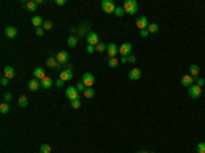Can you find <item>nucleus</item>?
<instances>
[{
	"label": "nucleus",
	"instance_id": "8",
	"mask_svg": "<svg viewBox=\"0 0 205 153\" xmlns=\"http://www.w3.org/2000/svg\"><path fill=\"white\" fill-rule=\"evenodd\" d=\"M189 96L192 98H198L201 96V88L197 85H192L189 88Z\"/></svg>",
	"mask_w": 205,
	"mask_h": 153
},
{
	"label": "nucleus",
	"instance_id": "2",
	"mask_svg": "<svg viewBox=\"0 0 205 153\" xmlns=\"http://www.w3.org/2000/svg\"><path fill=\"white\" fill-rule=\"evenodd\" d=\"M101 8H103V11L106 12V14H112V12H115V4H114V1L111 0H103L101 1Z\"/></svg>",
	"mask_w": 205,
	"mask_h": 153
},
{
	"label": "nucleus",
	"instance_id": "5",
	"mask_svg": "<svg viewBox=\"0 0 205 153\" xmlns=\"http://www.w3.org/2000/svg\"><path fill=\"white\" fill-rule=\"evenodd\" d=\"M86 43L87 45H93V47H97V44H100L99 41V34L94 33V31H90L86 36Z\"/></svg>",
	"mask_w": 205,
	"mask_h": 153
},
{
	"label": "nucleus",
	"instance_id": "40",
	"mask_svg": "<svg viewBox=\"0 0 205 153\" xmlns=\"http://www.w3.org/2000/svg\"><path fill=\"white\" fill-rule=\"evenodd\" d=\"M0 84H1V86H6V85H8V78H6V77H3V78L0 80Z\"/></svg>",
	"mask_w": 205,
	"mask_h": 153
},
{
	"label": "nucleus",
	"instance_id": "3",
	"mask_svg": "<svg viewBox=\"0 0 205 153\" xmlns=\"http://www.w3.org/2000/svg\"><path fill=\"white\" fill-rule=\"evenodd\" d=\"M94 81H96V78H94L93 74H90V73H85L83 77H82V84L86 88H92L94 85Z\"/></svg>",
	"mask_w": 205,
	"mask_h": 153
},
{
	"label": "nucleus",
	"instance_id": "4",
	"mask_svg": "<svg viewBox=\"0 0 205 153\" xmlns=\"http://www.w3.org/2000/svg\"><path fill=\"white\" fill-rule=\"evenodd\" d=\"M66 96H67V98H70V101H73V100L79 98V93H78L75 86H70V88L66 89Z\"/></svg>",
	"mask_w": 205,
	"mask_h": 153
},
{
	"label": "nucleus",
	"instance_id": "45",
	"mask_svg": "<svg viewBox=\"0 0 205 153\" xmlns=\"http://www.w3.org/2000/svg\"><path fill=\"white\" fill-rule=\"evenodd\" d=\"M120 61H122V63H127V61H129V57H127V56H123V57L120 59Z\"/></svg>",
	"mask_w": 205,
	"mask_h": 153
},
{
	"label": "nucleus",
	"instance_id": "27",
	"mask_svg": "<svg viewBox=\"0 0 205 153\" xmlns=\"http://www.w3.org/2000/svg\"><path fill=\"white\" fill-rule=\"evenodd\" d=\"M26 8H27L29 11H36V8H37V4H36V1H33V0L27 1V3H26Z\"/></svg>",
	"mask_w": 205,
	"mask_h": 153
},
{
	"label": "nucleus",
	"instance_id": "37",
	"mask_svg": "<svg viewBox=\"0 0 205 153\" xmlns=\"http://www.w3.org/2000/svg\"><path fill=\"white\" fill-rule=\"evenodd\" d=\"M94 51H96V47H93V45H87V47H86V52H87V53H93Z\"/></svg>",
	"mask_w": 205,
	"mask_h": 153
},
{
	"label": "nucleus",
	"instance_id": "19",
	"mask_svg": "<svg viewBox=\"0 0 205 153\" xmlns=\"http://www.w3.org/2000/svg\"><path fill=\"white\" fill-rule=\"evenodd\" d=\"M31 25H33V26H36V27H41V26L44 25L43 18H41L40 15H34V17L31 18Z\"/></svg>",
	"mask_w": 205,
	"mask_h": 153
},
{
	"label": "nucleus",
	"instance_id": "46",
	"mask_svg": "<svg viewBox=\"0 0 205 153\" xmlns=\"http://www.w3.org/2000/svg\"><path fill=\"white\" fill-rule=\"evenodd\" d=\"M44 3H45V1H44V0H36V4H44Z\"/></svg>",
	"mask_w": 205,
	"mask_h": 153
},
{
	"label": "nucleus",
	"instance_id": "31",
	"mask_svg": "<svg viewBox=\"0 0 205 153\" xmlns=\"http://www.w3.org/2000/svg\"><path fill=\"white\" fill-rule=\"evenodd\" d=\"M71 107L74 108V110H78L79 107H81V100L78 98V100H73L71 101Z\"/></svg>",
	"mask_w": 205,
	"mask_h": 153
},
{
	"label": "nucleus",
	"instance_id": "11",
	"mask_svg": "<svg viewBox=\"0 0 205 153\" xmlns=\"http://www.w3.org/2000/svg\"><path fill=\"white\" fill-rule=\"evenodd\" d=\"M17 34H18V30H17L15 26H7L6 30H4V36L7 38H15Z\"/></svg>",
	"mask_w": 205,
	"mask_h": 153
},
{
	"label": "nucleus",
	"instance_id": "15",
	"mask_svg": "<svg viewBox=\"0 0 205 153\" xmlns=\"http://www.w3.org/2000/svg\"><path fill=\"white\" fill-rule=\"evenodd\" d=\"M194 78H193L192 75H183L182 77V80H180V84L183 86H187V88H190L193 85V82H194Z\"/></svg>",
	"mask_w": 205,
	"mask_h": 153
},
{
	"label": "nucleus",
	"instance_id": "21",
	"mask_svg": "<svg viewBox=\"0 0 205 153\" xmlns=\"http://www.w3.org/2000/svg\"><path fill=\"white\" fill-rule=\"evenodd\" d=\"M47 66L51 67V68H56V66H57V60H56V57H53V56L48 57V59H47Z\"/></svg>",
	"mask_w": 205,
	"mask_h": 153
},
{
	"label": "nucleus",
	"instance_id": "1",
	"mask_svg": "<svg viewBox=\"0 0 205 153\" xmlns=\"http://www.w3.org/2000/svg\"><path fill=\"white\" fill-rule=\"evenodd\" d=\"M123 8H124V11H126V14L134 15L138 11V3H137L136 0H126L123 4Z\"/></svg>",
	"mask_w": 205,
	"mask_h": 153
},
{
	"label": "nucleus",
	"instance_id": "43",
	"mask_svg": "<svg viewBox=\"0 0 205 153\" xmlns=\"http://www.w3.org/2000/svg\"><path fill=\"white\" fill-rule=\"evenodd\" d=\"M127 57H129V61H130V63H136L137 61V57L134 55H130V56H127Z\"/></svg>",
	"mask_w": 205,
	"mask_h": 153
},
{
	"label": "nucleus",
	"instance_id": "6",
	"mask_svg": "<svg viewBox=\"0 0 205 153\" xmlns=\"http://www.w3.org/2000/svg\"><path fill=\"white\" fill-rule=\"evenodd\" d=\"M131 49H133L131 43H123L120 45V48H119V53L122 55V57H123V56H130Z\"/></svg>",
	"mask_w": 205,
	"mask_h": 153
},
{
	"label": "nucleus",
	"instance_id": "34",
	"mask_svg": "<svg viewBox=\"0 0 205 153\" xmlns=\"http://www.w3.org/2000/svg\"><path fill=\"white\" fill-rule=\"evenodd\" d=\"M197 152L205 153V142H200L198 145H197Z\"/></svg>",
	"mask_w": 205,
	"mask_h": 153
},
{
	"label": "nucleus",
	"instance_id": "13",
	"mask_svg": "<svg viewBox=\"0 0 205 153\" xmlns=\"http://www.w3.org/2000/svg\"><path fill=\"white\" fill-rule=\"evenodd\" d=\"M27 86H29V90H30V92H36V90H38V89H40L41 82H40L38 80H36V78H33V80L29 81Z\"/></svg>",
	"mask_w": 205,
	"mask_h": 153
},
{
	"label": "nucleus",
	"instance_id": "39",
	"mask_svg": "<svg viewBox=\"0 0 205 153\" xmlns=\"http://www.w3.org/2000/svg\"><path fill=\"white\" fill-rule=\"evenodd\" d=\"M140 34H141V37H142V38H145V37L149 36V31H148V29H144V30H141V33H140Z\"/></svg>",
	"mask_w": 205,
	"mask_h": 153
},
{
	"label": "nucleus",
	"instance_id": "42",
	"mask_svg": "<svg viewBox=\"0 0 205 153\" xmlns=\"http://www.w3.org/2000/svg\"><path fill=\"white\" fill-rule=\"evenodd\" d=\"M63 84H64V81H62L60 78H59V80H57V81L55 82V85L57 86V88H62V86H63Z\"/></svg>",
	"mask_w": 205,
	"mask_h": 153
},
{
	"label": "nucleus",
	"instance_id": "41",
	"mask_svg": "<svg viewBox=\"0 0 205 153\" xmlns=\"http://www.w3.org/2000/svg\"><path fill=\"white\" fill-rule=\"evenodd\" d=\"M197 86H200V88H202L204 86V84H205V81L204 80H201V78H197Z\"/></svg>",
	"mask_w": 205,
	"mask_h": 153
},
{
	"label": "nucleus",
	"instance_id": "25",
	"mask_svg": "<svg viewBox=\"0 0 205 153\" xmlns=\"http://www.w3.org/2000/svg\"><path fill=\"white\" fill-rule=\"evenodd\" d=\"M148 31H149L150 34L157 33V31H159V25L157 23H149L148 25Z\"/></svg>",
	"mask_w": 205,
	"mask_h": 153
},
{
	"label": "nucleus",
	"instance_id": "38",
	"mask_svg": "<svg viewBox=\"0 0 205 153\" xmlns=\"http://www.w3.org/2000/svg\"><path fill=\"white\" fill-rule=\"evenodd\" d=\"M36 34H37L38 37H43L44 36V29L43 27H37V29H36Z\"/></svg>",
	"mask_w": 205,
	"mask_h": 153
},
{
	"label": "nucleus",
	"instance_id": "35",
	"mask_svg": "<svg viewBox=\"0 0 205 153\" xmlns=\"http://www.w3.org/2000/svg\"><path fill=\"white\" fill-rule=\"evenodd\" d=\"M3 98H4V101H6V103H10V101L13 100V94H11L10 92H6L4 93V96H3Z\"/></svg>",
	"mask_w": 205,
	"mask_h": 153
},
{
	"label": "nucleus",
	"instance_id": "29",
	"mask_svg": "<svg viewBox=\"0 0 205 153\" xmlns=\"http://www.w3.org/2000/svg\"><path fill=\"white\" fill-rule=\"evenodd\" d=\"M52 152V148L48 145V144H44V145H41V148H40V153H51Z\"/></svg>",
	"mask_w": 205,
	"mask_h": 153
},
{
	"label": "nucleus",
	"instance_id": "33",
	"mask_svg": "<svg viewBox=\"0 0 205 153\" xmlns=\"http://www.w3.org/2000/svg\"><path fill=\"white\" fill-rule=\"evenodd\" d=\"M106 49H107V45L106 44H103V43L97 44V47H96V51H97V52H104Z\"/></svg>",
	"mask_w": 205,
	"mask_h": 153
},
{
	"label": "nucleus",
	"instance_id": "22",
	"mask_svg": "<svg viewBox=\"0 0 205 153\" xmlns=\"http://www.w3.org/2000/svg\"><path fill=\"white\" fill-rule=\"evenodd\" d=\"M77 44H78V38L74 36H70L67 40V45L68 47H71V48H74V47H77Z\"/></svg>",
	"mask_w": 205,
	"mask_h": 153
},
{
	"label": "nucleus",
	"instance_id": "7",
	"mask_svg": "<svg viewBox=\"0 0 205 153\" xmlns=\"http://www.w3.org/2000/svg\"><path fill=\"white\" fill-rule=\"evenodd\" d=\"M136 25H137V27H138L140 30H144V29H148V25H149V22H148V18L142 15V17L137 18Z\"/></svg>",
	"mask_w": 205,
	"mask_h": 153
},
{
	"label": "nucleus",
	"instance_id": "48",
	"mask_svg": "<svg viewBox=\"0 0 205 153\" xmlns=\"http://www.w3.org/2000/svg\"><path fill=\"white\" fill-rule=\"evenodd\" d=\"M150 153H155V152H150Z\"/></svg>",
	"mask_w": 205,
	"mask_h": 153
},
{
	"label": "nucleus",
	"instance_id": "9",
	"mask_svg": "<svg viewBox=\"0 0 205 153\" xmlns=\"http://www.w3.org/2000/svg\"><path fill=\"white\" fill-rule=\"evenodd\" d=\"M56 60L57 63H60V64H67L68 61V53L66 51H60V52H57V55H56Z\"/></svg>",
	"mask_w": 205,
	"mask_h": 153
},
{
	"label": "nucleus",
	"instance_id": "10",
	"mask_svg": "<svg viewBox=\"0 0 205 153\" xmlns=\"http://www.w3.org/2000/svg\"><path fill=\"white\" fill-rule=\"evenodd\" d=\"M107 53H108V57H110V59L115 57V56L118 55V47L114 43H110L107 45Z\"/></svg>",
	"mask_w": 205,
	"mask_h": 153
},
{
	"label": "nucleus",
	"instance_id": "44",
	"mask_svg": "<svg viewBox=\"0 0 205 153\" xmlns=\"http://www.w3.org/2000/svg\"><path fill=\"white\" fill-rule=\"evenodd\" d=\"M55 3L57 4V6H64V4H66L67 1H66V0H56Z\"/></svg>",
	"mask_w": 205,
	"mask_h": 153
},
{
	"label": "nucleus",
	"instance_id": "17",
	"mask_svg": "<svg viewBox=\"0 0 205 153\" xmlns=\"http://www.w3.org/2000/svg\"><path fill=\"white\" fill-rule=\"evenodd\" d=\"M3 71H4V77H6V78H8V80H11V78H14V77H15V70H14L11 66H6Z\"/></svg>",
	"mask_w": 205,
	"mask_h": 153
},
{
	"label": "nucleus",
	"instance_id": "20",
	"mask_svg": "<svg viewBox=\"0 0 205 153\" xmlns=\"http://www.w3.org/2000/svg\"><path fill=\"white\" fill-rule=\"evenodd\" d=\"M189 71H190V75H192L194 80H197V75L200 73V67L197 64H192L190 67H189Z\"/></svg>",
	"mask_w": 205,
	"mask_h": 153
},
{
	"label": "nucleus",
	"instance_id": "24",
	"mask_svg": "<svg viewBox=\"0 0 205 153\" xmlns=\"http://www.w3.org/2000/svg\"><path fill=\"white\" fill-rule=\"evenodd\" d=\"M83 96L86 98H93L94 97V90L93 88H86L85 90H83Z\"/></svg>",
	"mask_w": 205,
	"mask_h": 153
},
{
	"label": "nucleus",
	"instance_id": "14",
	"mask_svg": "<svg viewBox=\"0 0 205 153\" xmlns=\"http://www.w3.org/2000/svg\"><path fill=\"white\" fill-rule=\"evenodd\" d=\"M73 77H74V74H73V70H64L63 68L62 70V73H60V80L62 81H70V80H73Z\"/></svg>",
	"mask_w": 205,
	"mask_h": 153
},
{
	"label": "nucleus",
	"instance_id": "12",
	"mask_svg": "<svg viewBox=\"0 0 205 153\" xmlns=\"http://www.w3.org/2000/svg\"><path fill=\"white\" fill-rule=\"evenodd\" d=\"M141 75H142V71L140 68H131L130 73H129V78L131 81H138L141 78Z\"/></svg>",
	"mask_w": 205,
	"mask_h": 153
},
{
	"label": "nucleus",
	"instance_id": "30",
	"mask_svg": "<svg viewBox=\"0 0 205 153\" xmlns=\"http://www.w3.org/2000/svg\"><path fill=\"white\" fill-rule=\"evenodd\" d=\"M114 14H115L116 17H119V18H120V17H123L124 14H126V11H124L123 7H116V8H115V12H114Z\"/></svg>",
	"mask_w": 205,
	"mask_h": 153
},
{
	"label": "nucleus",
	"instance_id": "36",
	"mask_svg": "<svg viewBox=\"0 0 205 153\" xmlns=\"http://www.w3.org/2000/svg\"><path fill=\"white\" fill-rule=\"evenodd\" d=\"M75 88H77V90H78V92H83V90L86 89V88H85V85H83L82 82H79V84H77V86H75Z\"/></svg>",
	"mask_w": 205,
	"mask_h": 153
},
{
	"label": "nucleus",
	"instance_id": "28",
	"mask_svg": "<svg viewBox=\"0 0 205 153\" xmlns=\"http://www.w3.org/2000/svg\"><path fill=\"white\" fill-rule=\"evenodd\" d=\"M18 104H19V107H22V108L27 107V97H26V96H21L18 100Z\"/></svg>",
	"mask_w": 205,
	"mask_h": 153
},
{
	"label": "nucleus",
	"instance_id": "26",
	"mask_svg": "<svg viewBox=\"0 0 205 153\" xmlns=\"http://www.w3.org/2000/svg\"><path fill=\"white\" fill-rule=\"evenodd\" d=\"M0 112H1L3 115H6V114L10 112V105H8V103H3V104L0 105Z\"/></svg>",
	"mask_w": 205,
	"mask_h": 153
},
{
	"label": "nucleus",
	"instance_id": "23",
	"mask_svg": "<svg viewBox=\"0 0 205 153\" xmlns=\"http://www.w3.org/2000/svg\"><path fill=\"white\" fill-rule=\"evenodd\" d=\"M106 60L108 61V66H110L111 68L118 67L119 61H118V59H116V57H112V59H110V57H106Z\"/></svg>",
	"mask_w": 205,
	"mask_h": 153
},
{
	"label": "nucleus",
	"instance_id": "18",
	"mask_svg": "<svg viewBox=\"0 0 205 153\" xmlns=\"http://www.w3.org/2000/svg\"><path fill=\"white\" fill-rule=\"evenodd\" d=\"M52 85H53V81H52V78H49V77H45V78L41 81V88H43V89H49V88H52Z\"/></svg>",
	"mask_w": 205,
	"mask_h": 153
},
{
	"label": "nucleus",
	"instance_id": "47",
	"mask_svg": "<svg viewBox=\"0 0 205 153\" xmlns=\"http://www.w3.org/2000/svg\"><path fill=\"white\" fill-rule=\"evenodd\" d=\"M138 153H149V152H146V150H141V152H138Z\"/></svg>",
	"mask_w": 205,
	"mask_h": 153
},
{
	"label": "nucleus",
	"instance_id": "32",
	"mask_svg": "<svg viewBox=\"0 0 205 153\" xmlns=\"http://www.w3.org/2000/svg\"><path fill=\"white\" fill-rule=\"evenodd\" d=\"M52 22L51 21H44V25H43V29L44 30H49V29H52Z\"/></svg>",
	"mask_w": 205,
	"mask_h": 153
},
{
	"label": "nucleus",
	"instance_id": "16",
	"mask_svg": "<svg viewBox=\"0 0 205 153\" xmlns=\"http://www.w3.org/2000/svg\"><path fill=\"white\" fill-rule=\"evenodd\" d=\"M33 75H34V78L38 81H43L44 78H45V70L41 67H38L34 70V73H33Z\"/></svg>",
	"mask_w": 205,
	"mask_h": 153
}]
</instances>
